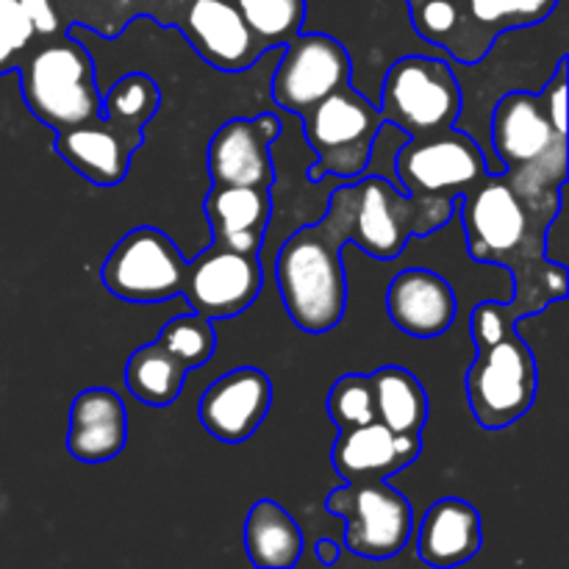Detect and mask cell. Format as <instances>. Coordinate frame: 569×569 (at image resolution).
I'll return each mask as SVG.
<instances>
[{"label":"cell","mask_w":569,"mask_h":569,"mask_svg":"<svg viewBox=\"0 0 569 569\" xmlns=\"http://www.w3.org/2000/svg\"><path fill=\"white\" fill-rule=\"evenodd\" d=\"M267 50L292 42L306 22V0H231Z\"/></svg>","instance_id":"obj_28"},{"label":"cell","mask_w":569,"mask_h":569,"mask_svg":"<svg viewBox=\"0 0 569 569\" xmlns=\"http://www.w3.org/2000/svg\"><path fill=\"white\" fill-rule=\"evenodd\" d=\"M264 287V270L256 253L222 248L211 242L187 261L181 295L189 300L194 315L206 320H228L253 306Z\"/></svg>","instance_id":"obj_15"},{"label":"cell","mask_w":569,"mask_h":569,"mask_svg":"<svg viewBox=\"0 0 569 569\" xmlns=\"http://www.w3.org/2000/svg\"><path fill=\"white\" fill-rule=\"evenodd\" d=\"M387 315L398 331L415 339H437L456 320V292L439 272L411 267L389 281Z\"/></svg>","instance_id":"obj_19"},{"label":"cell","mask_w":569,"mask_h":569,"mask_svg":"<svg viewBox=\"0 0 569 569\" xmlns=\"http://www.w3.org/2000/svg\"><path fill=\"white\" fill-rule=\"evenodd\" d=\"M517 311L500 300L472 309L476 359L467 370V403L487 431H503L531 411L539 389L537 359L517 333Z\"/></svg>","instance_id":"obj_3"},{"label":"cell","mask_w":569,"mask_h":569,"mask_svg":"<svg viewBox=\"0 0 569 569\" xmlns=\"http://www.w3.org/2000/svg\"><path fill=\"white\" fill-rule=\"evenodd\" d=\"M459 211L470 259L511 272L515 295L509 306L520 320L567 298V267L548 256L550 226L561 211L531 203L503 172H487L461 194Z\"/></svg>","instance_id":"obj_1"},{"label":"cell","mask_w":569,"mask_h":569,"mask_svg":"<svg viewBox=\"0 0 569 569\" xmlns=\"http://www.w3.org/2000/svg\"><path fill=\"white\" fill-rule=\"evenodd\" d=\"M345 244L320 222L298 228L276 256V287L295 328L328 333L342 322L348 306Z\"/></svg>","instance_id":"obj_6"},{"label":"cell","mask_w":569,"mask_h":569,"mask_svg":"<svg viewBox=\"0 0 569 569\" xmlns=\"http://www.w3.org/2000/svg\"><path fill=\"white\" fill-rule=\"evenodd\" d=\"M395 170L406 194L461 198L487 176L489 164L476 139L453 126L433 137L409 139L395 156Z\"/></svg>","instance_id":"obj_13"},{"label":"cell","mask_w":569,"mask_h":569,"mask_svg":"<svg viewBox=\"0 0 569 569\" xmlns=\"http://www.w3.org/2000/svg\"><path fill=\"white\" fill-rule=\"evenodd\" d=\"M283 48V59L272 76V100L283 111L303 117L353 78L348 48L328 33L300 31Z\"/></svg>","instance_id":"obj_14"},{"label":"cell","mask_w":569,"mask_h":569,"mask_svg":"<svg viewBox=\"0 0 569 569\" xmlns=\"http://www.w3.org/2000/svg\"><path fill=\"white\" fill-rule=\"evenodd\" d=\"M422 439L400 437L389 431L383 422H367V426L339 431L333 442L331 461L333 470L342 481H387L398 476L409 465L420 459Z\"/></svg>","instance_id":"obj_20"},{"label":"cell","mask_w":569,"mask_h":569,"mask_svg":"<svg viewBox=\"0 0 569 569\" xmlns=\"http://www.w3.org/2000/svg\"><path fill=\"white\" fill-rule=\"evenodd\" d=\"M211 242L239 253H261L267 226L272 217L270 189L259 187H220L211 183L203 200Z\"/></svg>","instance_id":"obj_23"},{"label":"cell","mask_w":569,"mask_h":569,"mask_svg":"<svg viewBox=\"0 0 569 569\" xmlns=\"http://www.w3.org/2000/svg\"><path fill=\"white\" fill-rule=\"evenodd\" d=\"M33 42L17 61L22 98L31 114L53 133L98 120L103 114V98L94 83L87 44L72 33L44 37L39 48H33Z\"/></svg>","instance_id":"obj_7"},{"label":"cell","mask_w":569,"mask_h":569,"mask_svg":"<svg viewBox=\"0 0 569 569\" xmlns=\"http://www.w3.org/2000/svg\"><path fill=\"white\" fill-rule=\"evenodd\" d=\"M128 442L126 403L109 387H92L76 395L70 406L67 450L81 465H106Z\"/></svg>","instance_id":"obj_21"},{"label":"cell","mask_w":569,"mask_h":569,"mask_svg":"<svg viewBox=\"0 0 569 569\" xmlns=\"http://www.w3.org/2000/svg\"><path fill=\"white\" fill-rule=\"evenodd\" d=\"M328 415L339 431L376 422V389L367 372H348L337 378L328 392Z\"/></svg>","instance_id":"obj_30"},{"label":"cell","mask_w":569,"mask_h":569,"mask_svg":"<svg viewBox=\"0 0 569 569\" xmlns=\"http://www.w3.org/2000/svg\"><path fill=\"white\" fill-rule=\"evenodd\" d=\"M156 342L164 345V348L192 372L198 370V367H203L206 361L214 356L217 331L214 326H211V320L189 311V315L172 317V320L161 328Z\"/></svg>","instance_id":"obj_29"},{"label":"cell","mask_w":569,"mask_h":569,"mask_svg":"<svg viewBox=\"0 0 569 569\" xmlns=\"http://www.w3.org/2000/svg\"><path fill=\"white\" fill-rule=\"evenodd\" d=\"M339 545L337 542H331V539H320V542H317V559H320V565H326V567H333L339 561Z\"/></svg>","instance_id":"obj_32"},{"label":"cell","mask_w":569,"mask_h":569,"mask_svg":"<svg viewBox=\"0 0 569 569\" xmlns=\"http://www.w3.org/2000/svg\"><path fill=\"white\" fill-rule=\"evenodd\" d=\"M492 148L503 176L517 192L542 209L561 211V192L567 187L569 137L550 122L539 94H503L492 111Z\"/></svg>","instance_id":"obj_5"},{"label":"cell","mask_w":569,"mask_h":569,"mask_svg":"<svg viewBox=\"0 0 569 569\" xmlns=\"http://www.w3.org/2000/svg\"><path fill=\"white\" fill-rule=\"evenodd\" d=\"M326 509L345 520V548L361 559L383 561L409 545L411 503L387 481H356L337 487Z\"/></svg>","instance_id":"obj_12"},{"label":"cell","mask_w":569,"mask_h":569,"mask_svg":"<svg viewBox=\"0 0 569 569\" xmlns=\"http://www.w3.org/2000/svg\"><path fill=\"white\" fill-rule=\"evenodd\" d=\"M272 406V381L259 367H239L217 378L198 406L200 422L226 445L248 442Z\"/></svg>","instance_id":"obj_17"},{"label":"cell","mask_w":569,"mask_h":569,"mask_svg":"<svg viewBox=\"0 0 569 569\" xmlns=\"http://www.w3.org/2000/svg\"><path fill=\"white\" fill-rule=\"evenodd\" d=\"M189 370L159 342L142 345L131 353L126 365V387L139 403L164 406L176 403L181 398L183 381H187Z\"/></svg>","instance_id":"obj_27"},{"label":"cell","mask_w":569,"mask_h":569,"mask_svg":"<svg viewBox=\"0 0 569 569\" xmlns=\"http://www.w3.org/2000/svg\"><path fill=\"white\" fill-rule=\"evenodd\" d=\"M539 98H542L545 111H548V117H550V122H553L556 131L569 137V128H567V56H561L559 59V67H556V72L550 76V81L545 83V89L539 92Z\"/></svg>","instance_id":"obj_31"},{"label":"cell","mask_w":569,"mask_h":569,"mask_svg":"<svg viewBox=\"0 0 569 569\" xmlns=\"http://www.w3.org/2000/svg\"><path fill=\"white\" fill-rule=\"evenodd\" d=\"M159 106V83L144 72H131L109 89L103 114L89 126L56 133L53 150L94 187H117L126 181L133 153L144 142V126Z\"/></svg>","instance_id":"obj_4"},{"label":"cell","mask_w":569,"mask_h":569,"mask_svg":"<svg viewBox=\"0 0 569 569\" xmlns=\"http://www.w3.org/2000/svg\"><path fill=\"white\" fill-rule=\"evenodd\" d=\"M556 6L559 0H406L415 31L467 67L481 64L506 31L548 20Z\"/></svg>","instance_id":"obj_8"},{"label":"cell","mask_w":569,"mask_h":569,"mask_svg":"<svg viewBox=\"0 0 569 569\" xmlns=\"http://www.w3.org/2000/svg\"><path fill=\"white\" fill-rule=\"evenodd\" d=\"M244 550L259 569H289L303 553V531L287 509L264 498L250 506L244 520Z\"/></svg>","instance_id":"obj_25"},{"label":"cell","mask_w":569,"mask_h":569,"mask_svg":"<svg viewBox=\"0 0 569 569\" xmlns=\"http://www.w3.org/2000/svg\"><path fill=\"white\" fill-rule=\"evenodd\" d=\"M483 548L481 515L465 498H442L426 511L417 531V556L422 565L450 569L476 559Z\"/></svg>","instance_id":"obj_22"},{"label":"cell","mask_w":569,"mask_h":569,"mask_svg":"<svg viewBox=\"0 0 569 569\" xmlns=\"http://www.w3.org/2000/svg\"><path fill=\"white\" fill-rule=\"evenodd\" d=\"M187 278V259L164 231L139 226L111 248L100 267V281L126 303L153 306L178 298Z\"/></svg>","instance_id":"obj_11"},{"label":"cell","mask_w":569,"mask_h":569,"mask_svg":"<svg viewBox=\"0 0 569 569\" xmlns=\"http://www.w3.org/2000/svg\"><path fill=\"white\" fill-rule=\"evenodd\" d=\"M178 31L206 64L222 72L250 70L267 53L231 0H189Z\"/></svg>","instance_id":"obj_18"},{"label":"cell","mask_w":569,"mask_h":569,"mask_svg":"<svg viewBox=\"0 0 569 569\" xmlns=\"http://www.w3.org/2000/svg\"><path fill=\"white\" fill-rule=\"evenodd\" d=\"M281 137V120L276 114L233 117L220 126L206 150V170L211 183L220 187H259L276 183L270 144Z\"/></svg>","instance_id":"obj_16"},{"label":"cell","mask_w":569,"mask_h":569,"mask_svg":"<svg viewBox=\"0 0 569 569\" xmlns=\"http://www.w3.org/2000/svg\"><path fill=\"white\" fill-rule=\"evenodd\" d=\"M461 198L403 194L381 176H361L331 192L322 226L342 244H356L376 261H395L411 239L448 226Z\"/></svg>","instance_id":"obj_2"},{"label":"cell","mask_w":569,"mask_h":569,"mask_svg":"<svg viewBox=\"0 0 569 569\" xmlns=\"http://www.w3.org/2000/svg\"><path fill=\"white\" fill-rule=\"evenodd\" d=\"M189 0H48L56 31L64 37L67 28H92L106 39L117 33L137 17H153L161 26H181Z\"/></svg>","instance_id":"obj_24"},{"label":"cell","mask_w":569,"mask_h":569,"mask_svg":"<svg viewBox=\"0 0 569 569\" xmlns=\"http://www.w3.org/2000/svg\"><path fill=\"white\" fill-rule=\"evenodd\" d=\"M300 120H303L306 142L317 156L309 170L311 181L326 176L356 181L365 176L378 133L387 126L381 109L370 103L359 89H353V83L328 94Z\"/></svg>","instance_id":"obj_9"},{"label":"cell","mask_w":569,"mask_h":569,"mask_svg":"<svg viewBox=\"0 0 569 569\" xmlns=\"http://www.w3.org/2000/svg\"><path fill=\"white\" fill-rule=\"evenodd\" d=\"M22 53H17L11 44H6L3 39H0V76L9 70H17V61H20Z\"/></svg>","instance_id":"obj_33"},{"label":"cell","mask_w":569,"mask_h":569,"mask_svg":"<svg viewBox=\"0 0 569 569\" xmlns=\"http://www.w3.org/2000/svg\"><path fill=\"white\" fill-rule=\"evenodd\" d=\"M376 389V420L400 437H420L428 422V395L415 372L387 365L370 372Z\"/></svg>","instance_id":"obj_26"},{"label":"cell","mask_w":569,"mask_h":569,"mask_svg":"<svg viewBox=\"0 0 569 569\" xmlns=\"http://www.w3.org/2000/svg\"><path fill=\"white\" fill-rule=\"evenodd\" d=\"M378 109L383 122L398 126L409 139H420L453 128L465 109V94L448 61L403 56L387 70Z\"/></svg>","instance_id":"obj_10"}]
</instances>
